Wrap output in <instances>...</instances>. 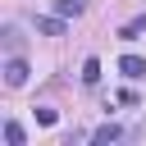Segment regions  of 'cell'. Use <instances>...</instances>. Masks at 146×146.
<instances>
[{"label":"cell","mask_w":146,"mask_h":146,"mask_svg":"<svg viewBox=\"0 0 146 146\" xmlns=\"http://www.w3.org/2000/svg\"><path fill=\"white\" fill-rule=\"evenodd\" d=\"M141 32H146V14H137V18H128V23L119 27V41H137Z\"/></svg>","instance_id":"277c9868"},{"label":"cell","mask_w":146,"mask_h":146,"mask_svg":"<svg viewBox=\"0 0 146 146\" xmlns=\"http://www.w3.org/2000/svg\"><path fill=\"white\" fill-rule=\"evenodd\" d=\"M0 73H5V87H23V82H27V64H23V55H9Z\"/></svg>","instance_id":"6da1fadb"},{"label":"cell","mask_w":146,"mask_h":146,"mask_svg":"<svg viewBox=\"0 0 146 146\" xmlns=\"http://www.w3.org/2000/svg\"><path fill=\"white\" fill-rule=\"evenodd\" d=\"M119 73H123L128 82H137V78H146V59H141V55H123V59H119Z\"/></svg>","instance_id":"7a4b0ae2"},{"label":"cell","mask_w":146,"mask_h":146,"mask_svg":"<svg viewBox=\"0 0 146 146\" xmlns=\"http://www.w3.org/2000/svg\"><path fill=\"white\" fill-rule=\"evenodd\" d=\"M100 78V59L91 55V59H82V82H96Z\"/></svg>","instance_id":"52a82bcc"},{"label":"cell","mask_w":146,"mask_h":146,"mask_svg":"<svg viewBox=\"0 0 146 146\" xmlns=\"http://www.w3.org/2000/svg\"><path fill=\"white\" fill-rule=\"evenodd\" d=\"M55 14H59V18H68V14L78 18V14H82V0H55Z\"/></svg>","instance_id":"8992f818"},{"label":"cell","mask_w":146,"mask_h":146,"mask_svg":"<svg viewBox=\"0 0 146 146\" xmlns=\"http://www.w3.org/2000/svg\"><path fill=\"white\" fill-rule=\"evenodd\" d=\"M119 137H123V132H119L114 123H105V128H96V132H91V141H119Z\"/></svg>","instance_id":"ba28073f"},{"label":"cell","mask_w":146,"mask_h":146,"mask_svg":"<svg viewBox=\"0 0 146 146\" xmlns=\"http://www.w3.org/2000/svg\"><path fill=\"white\" fill-rule=\"evenodd\" d=\"M5 141H9V146H23V128H18V123H14V119H9V123H5Z\"/></svg>","instance_id":"9c48e42d"},{"label":"cell","mask_w":146,"mask_h":146,"mask_svg":"<svg viewBox=\"0 0 146 146\" xmlns=\"http://www.w3.org/2000/svg\"><path fill=\"white\" fill-rule=\"evenodd\" d=\"M36 32L41 36H64V18L59 14H46V18H36Z\"/></svg>","instance_id":"3957f363"},{"label":"cell","mask_w":146,"mask_h":146,"mask_svg":"<svg viewBox=\"0 0 146 146\" xmlns=\"http://www.w3.org/2000/svg\"><path fill=\"white\" fill-rule=\"evenodd\" d=\"M0 46H5V55H18V50H23V32L9 23V27L0 32Z\"/></svg>","instance_id":"5b68a950"}]
</instances>
